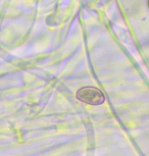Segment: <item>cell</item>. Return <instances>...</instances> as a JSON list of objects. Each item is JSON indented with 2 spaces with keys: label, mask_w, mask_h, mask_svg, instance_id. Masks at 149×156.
<instances>
[{
  "label": "cell",
  "mask_w": 149,
  "mask_h": 156,
  "mask_svg": "<svg viewBox=\"0 0 149 156\" xmlns=\"http://www.w3.org/2000/svg\"><path fill=\"white\" fill-rule=\"evenodd\" d=\"M77 99L90 105H100L105 101V96L96 87H83L76 94Z\"/></svg>",
  "instance_id": "1"
}]
</instances>
